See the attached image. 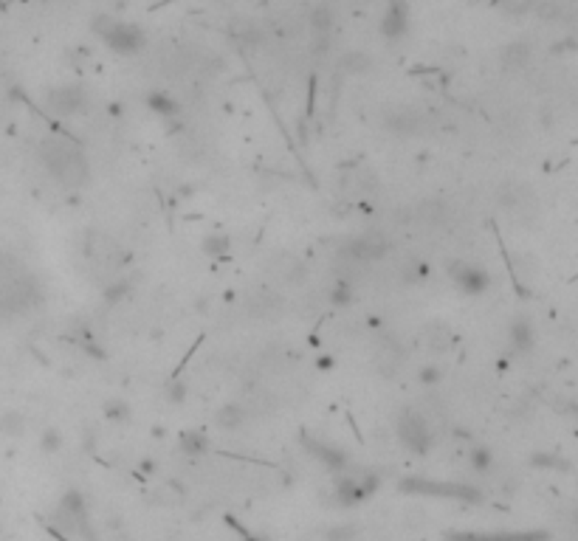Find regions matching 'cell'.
Segmentation results:
<instances>
[{
  "mask_svg": "<svg viewBox=\"0 0 578 541\" xmlns=\"http://www.w3.org/2000/svg\"><path fill=\"white\" fill-rule=\"evenodd\" d=\"M37 161L40 167L65 189H82L90 184V161L82 152L79 144L63 138V136H45L37 144Z\"/></svg>",
  "mask_w": 578,
  "mask_h": 541,
  "instance_id": "1",
  "label": "cell"
},
{
  "mask_svg": "<svg viewBox=\"0 0 578 541\" xmlns=\"http://www.w3.org/2000/svg\"><path fill=\"white\" fill-rule=\"evenodd\" d=\"M40 302V285L31 270L15 259L0 254V313L20 316Z\"/></svg>",
  "mask_w": 578,
  "mask_h": 541,
  "instance_id": "2",
  "label": "cell"
},
{
  "mask_svg": "<svg viewBox=\"0 0 578 541\" xmlns=\"http://www.w3.org/2000/svg\"><path fill=\"white\" fill-rule=\"evenodd\" d=\"M90 29L113 54H122V57H133V54L144 51V45H147L144 29H138L136 23H122L111 15H96Z\"/></svg>",
  "mask_w": 578,
  "mask_h": 541,
  "instance_id": "3",
  "label": "cell"
},
{
  "mask_svg": "<svg viewBox=\"0 0 578 541\" xmlns=\"http://www.w3.org/2000/svg\"><path fill=\"white\" fill-rule=\"evenodd\" d=\"M395 435H398V443L409 454H417V457H426L435 446V435H432L429 420L412 406H403L395 414Z\"/></svg>",
  "mask_w": 578,
  "mask_h": 541,
  "instance_id": "4",
  "label": "cell"
},
{
  "mask_svg": "<svg viewBox=\"0 0 578 541\" xmlns=\"http://www.w3.org/2000/svg\"><path fill=\"white\" fill-rule=\"evenodd\" d=\"M497 203L516 223H533L539 218V195L531 184L505 181L497 192Z\"/></svg>",
  "mask_w": 578,
  "mask_h": 541,
  "instance_id": "5",
  "label": "cell"
},
{
  "mask_svg": "<svg viewBox=\"0 0 578 541\" xmlns=\"http://www.w3.org/2000/svg\"><path fill=\"white\" fill-rule=\"evenodd\" d=\"M398 488L403 494H412V496H432V499H457V502H471L477 505L483 502V494L477 488H471L465 482H437V479H417V476H409V479H401Z\"/></svg>",
  "mask_w": 578,
  "mask_h": 541,
  "instance_id": "6",
  "label": "cell"
},
{
  "mask_svg": "<svg viewBox=\"0 0 578 541\" xmlns=\"http://www.w3.org/2000/svg\"><path fill=\"white\" fill-rule=\"evenodd\" d=\"M378 122L390 136H398V138H417L426 130L424 113L412 104H387L378 116Z\"/></svg>",
  "mask_w": 578,
  "mask_h": 541,
  "instance_id": "7",
  "label": "cell"
},
{
  "mask_svg": "<svg viewBox=\"0 0 578 541\" xmlns=\"http://www.w3.org/2000/svg\"><path fill=\"white\" fill-rule=\"evenodd\" d=\"M45 107L48 113H54L60 119H74V116H82L88 107H90V96L85 90V85H57L45 93Z\"/></svg>",
  "mask_w": 578,
  "mask_h": 541,
  "instance_id": "8",
  "label": "cell"
},
{
  "mask_svg": "<svg viewBox=\"0 0 578 541\" xmlns=\"http://www.w3.org/2000/svg\"><path fill=\"white\" fill-rule=\"evenodd\" d=\"M285 307H288L285 296L274 288H266V285H257V288L246 291V296H243V310L254 321H277L285 316Z\"/></svg>",
  "mask_w": 578,
  "mask_h": 541,
  "instance_id": "9",
  "label": "cell"
},
{
  "mask_svg": "<svg viewBox=\"0 0 578 541\" xmlns=\"http://www.w3.org/2000/svg\"><path fill=\"white\" fill-rule=\"evenodd\" d=\"M378 491V476L376 474H353L350 468L344 474H336V485H333V496L339 499L342 508H353L364 499H370Z\"/></svg>",
  "mask_w": 578,
  "mask_h": 541,
  "instance_id": "10",
  "label": "cell"
},
{
  "mask_svg": "<svg viewBox=\"0 0 578 541\" xmlns=\"http://www.w3.org/2000/svg\"><path fill=\"white\" fill-rule=\"evenodd\" d=\"M387 254H390V240L381 232H367V234L350 237L339 248V257L344 262H350V265H355V262H378Z\"/></svg>",
  "mask_w": 578,
  "mask_h": 541,
  "instance_id": "11",
  "label": "cell"
},
{
  "mask_svg": "<svg viewBox=\"0 0 578 541\" xmlns=\"http://www.w3.org/2000/svg\"><path fill=\"white\" fill-rule=\"evenodd\" d=\"M449 277H451L454 288L465 296H483L491 288V274L480 262H471V259H451Z\"/></svg>",
  "mask_w": 578,
  "mask_h": 541,
  "instance_id": "12",
  "label": "cell"
},
{
  "mask_svg": "<svg viewBox=\"0 0 578 541\" xmlns=\"http://www.w3.org/2000/svg\"><path fill=\"white\" fill-rule=\"evenodd\" d=\"M268 270H271V277L285 288H302L307 282V265L302 262V257H296L291 251L274 254L271 262H268Z\"/></svg>",
  "mask_w": 578,
  "mask_h": 541,
  "instance_id": "13",
  "label": "cell"
},
{
  "mask_svg": "<svg viewBox=\"0 0 578 541\" xmlns=\"http://www.w3.org/2000/svg\"><path fill=\"white\" fill-rule=\"evenodd\" d=\"M406 361V350L401 347V341H395L392 336H381L373 347V364L378 369L381 378H395L401 372Z\"/></svg>",
  "mask_w": 578,
  "mask_h": 541,
  "instance_id": "14",
  "label": "cell"
},
{
  "mask_svg": "<svg viewBox=\"0 0 578 541\" xmlns=\"http://www.w3.org/2000/svg\"><path fill=\"white\" fill-rule=\"evenodd\" d=\"M302 446L307 449L310 457H316L330 474H344L350 468L347 451H342L339 446H333L328 440H319V437H313V435H302Z\"/></svg>",
  "mask_w": 578,
  "mask_h": 541,
  "instance_id": "15",
  "label": "cell"
},
{
  "mask_svg": "<svg viewBox=\"0 0 578 541\" xmlns=\"http://www.w3.org/2000/svg\"><path fill=\"white\" fill-rule=\"evenodd\" d=\"M531 63H533V48L524 40L505 42L502 51H499V68L505 74H522V71L531 68Z\"/></svg>",
  "mask_w": 578,
  "mask_h": 541,
  "instance_id": "16",
  "label": "cell"
},
{
  "mask_svg": "<svg viewBox=\"0 0 578 541\" xmlns=\"http://www.w3.org/2000/svg\"><path fill=\"white\" fill-rule=\"evenodd\" d=\"M449 541H547L545 530H499V533H449Z\"/></svg>",
  "mask_w": 578,
  "mask_h": 541,
  "instance_id": "17",
  "label": "cell"
},
{
  "mask_svg": "<svg viewBox=\"0 0 578 541\" xmlns=\"http://www.w3.org/2000/svg\"><path fill=\"white\" fill-rule=\"evenodd\" d=\"M415 220L424 226V229H443L451 223V206L440 197H429V200H420L415 206Z\"/></svg>",
  "mask_w": 578,
  "mask_h": 541,
  "instance_id": "18",
  "label": "cell"
},
{
  "mask_svg": "<svg viewBox=\"0 0 578 541\" xmlns=\"http://www.w3.org/2000/svg\"><path fill=\"white\" fill-rule=\"evenodd\" d=\"M508 341H511L513 355H528V353H533V347H536V328H533V321L524 318V316H516L508 324Z\"/></svg>",
  "mask_w": 578,
  "mask_h": 541,
  "instance_id": "19",
  "label": "cell"
},
{
  "mask_svg": "<svg viewBox=\"0 0 578 541\" xmlns=\"http://www.w3.org/2000/svg\"><path fill=\"white\" fill-rule=\"evenodd\" d=\"M409 31V6L406 0H390V6L381 17V34L387 40H401Z\"/></svg>",
  "mask_w": 578,
  "mask_h": 541,
  "instance_id": "20",
  "label": "cell"
},
{
  "mask_svg": "<svg viewBox=\"0 0 578 541\" xmlns=\"http://www.w3.org/2000/svg\"><path fill=\"white\" fill-rule=\"evenodd\" d=\"M248 406H243V403H223L215 414H212V423H215V428H220V431H240L246 423H248Z\"/></svg>",
  "mask_w": 578,
  "mask_h": 541,
  "instance_id": "21",
  "label": "cell"
},
{
  "mask_svg": "<svg viewBox=\"0 0 578 541\" xmlns=\"http://www.w3.org/2000/svg\"><path fill=\"white\" fill-rule=\"evenodd\" d=\"M307 29L313 31V37H330L333 26H336V9L330 3H316L307 12Z\"/></svg>",
  "mask_w": 578,
  "mask_h": 541,
  "instance_id": "22",
  "label": "cell"
},
{
  "mask_svg": "<svg viewBox=\"0 0 578 541\" xmlns=\"http://www.w3.org/2000/svg\"><path fill=\"white\" fill-rule=\"evenodd\" d=\"M531 465L533 468H545V471H559V474H570L572 471V460L564 457L561 451H536V454H531Z\"/></svg>",
  "mask_w": 578,
  "mask_h": 541,
  "instance_id": "23",
  "label": "cell"
},
{
  "mask_svg": "<svg viewBox=\"0 0 578 541\" xmlns=\"http://www.w3.org/2000/svg\"><path fill=\"white\" fill-rule=\"evenodd\" d=\"M200 251L209 257V259H223L232 254V237L226 232H212L200 240Z\"/></svg>",
  "mask_w": 578,
  "mask_h": 541,
  "instance_id": "24",
  "label": "cell"
},
{
  "mask_svg": "<svg viewBox=\"0 0 578 541\" xmlns=\"http://www.w3.org/2000/svg\"><path fill=\"white\" fill-rule=\"evenodd\" d=\"M178 449L186 457H200V454L209 451V437L203 435V431H198V428H186V431H181V435H178Z\"/></svg>",
  "mask_w": 578,
  "mask_h": 541,
  "instance_id": "25",
  "label": "cell"
},
{
  "mask_svg": "<svg viewBox=\"0 0 578 541\" xmlns=\"http://www.w3.org/2000/svg\"><path fill=\"white\" fill-rule=\"evenodd\" d=\"M339 68L347 74V76H361V74H370L373 71V57L367 51H347Z\"/></svg>",
  "mask_w": 578,
  "mask_h": 541,
  "instance_id": "26",
  "label": "cell"
},
{
  "mask_svg": "<svg viewBox=\"0 0 578 541\" xmlns=\"http://www.w3.org/2000/svg\"><path fill=\"white\" fill-rule=\"evenodd\" d=\"M328 302H330V307H336V310L350 307V305L355 302V288H353V282H350L347 277H339V280L328 288Z\"/></svg>",
  "mask_w": 578,
  "mask_h": 541,
  "instance_id": "27",
  "label": "cell"
},
{
  "mask_svg": "<svg viewBox=\"0 0 578 541\" xmlns=\"http://www.w3.org/2000/svg\"><path fill=\"white\" fill-rule=\"evenodd\" d=\"M147 107L155 113V116H164V119H170V116H178L181 113V107H178V102L172 99V96H167L164 90H152L150 96H147Z\"/></svg>",
  "mask_w": 578,
  "mask_h": 541,
  "instance_id": "28",
  "label": "cell"
},
{
  "mask_svg": "<svg viewBox=\"0 0 578 541\" xmlns=\"http://www.w3.org/2000/svg\"><path fill=\"white\" fill-rule=\"evenodd\" d=\"M102 414L108 417L111 423H130L133 409H130V403L125 398H111V401L102 403Z\"/></svg>",
  "mask_w": 578,
  "mask_h": 541,
  "instance_id": "29",
  "label": "cell"
},
{
  "mask_svg": "<svg viewBox=\"0 0 578 541\" xmlns=\"http://www.w3.org/2000/svg\"><path fill=\"white\" fill-rule=\"evenodd\" d=\"M26 414L23 412H0V435H9V437H20L23 431H26Z\"/></svg>",
  "mask_w": 578,
  "mask_h": 541,
  "instance_id": "30",
  "label": "cell"
},
{
  "mask_svg": "<svg viewBox=\"0 0 578 541\" xmlns=\"http://www.w3.org/2000/svg\"><path fill=\"white\" fill-rule=\"evenodd\" d=\"M468 465L477 474H491L494 471V451L488 446H474L468 451Z\"/></svg>",
  "mask_w": 578,
  "mask_h": 541,
  "instance_id": "31",
  "label": "cell"
},
{
  "mask_svg": "<svg viewBox=\"0 0 578 541\" xmlns=\"http://www.w3.org/2000/svg\"><path fill=\"white\" fill-rule=\"evenodd\" d=\"M449 339H451V333H449L446 324H440V321L429 324V328L424 330V341H426L432 350H446V347H449Z\"/></svg>",
  "mask_w": 578,
  "mask_h": 541,
  "instance_id": "32",
  "label": "cell"
},
{
  "mask_svg": "<svg viewBox=\"0 0 578 541\" xmlns=\"http://www.w3.org/2000/svg\"><path fill=\"white\" fill-rule=\"evenodd\" d=\"M130 296V282L127 280H113V282H108L104 285V291H102V299L108 302V305H119V302H125Z\"/></svg>",
  "mask_w": 578,
  "mask_h": 541,
  "instance_id": "33",
  "label": "cell"
},
{
  "mask_svg": "<svg viewBox=\"0 0 578 541\" xmlns=\"http://www.w3.org/2000/svg\"><path fill=\"white\" fill-rule=\"evenodd\" d=\"M443 378H446V372H443V366H437V364H424V366L417 369V384H420V387L435 389V387L443 384Z\"/></svg>",
  "mask_w": 578,
  "mask_h": 541,
  "instance_id": "34",
  "label": "cell"
},
{
  "mask_svg": "<svg viewBox=\"0 0 578 541\" xmlns=\"http://www.w3.org/2000/svg\"><path fill=\"white\" fill-rule=\"evenodd\" d=\"M497 6L502 15L508 17H524V15H531L533 6H536V0H497Z\"/></svg>",
  "mask_w": 578,
  "mask_h": 541,
  "instance_id": "35",
  "label": "cell"
},
{
  "mask_svg": "<svg viewBox=\"0 0 578 541\" xmlns=\"http://www.w3.org/2000/svg\"><path fill=\"white\" fill-rule=\"evenodd\" d=\"M40 449H42V454H57V451L63 449V435H60V428H54V426L42 428V435H40Z\"/></svg>",
  "mask_w": 578,
  "mask_h": 541,
  "instance_id": "36",
  "label": "cell"
},
{
  "mask_svg": "<svg viewBox=\"0 0 578 541\" xmlns=\"http://www.w3.org/2000/svg\"><path fill=\"white\" fill-rule=\"evenodd\" d=\"M234 34H237L246 45H259V42H262V31H259L254 23H248V20H237Z\"/></svg>",
  "mask_w": 578,
  "mask_h": 541,
  "instance_id": "37",
  "label": "cell"
},
{
  "mask_svg": "<svg viewBox=\"0 0 578 541\" xmlns=\"http://www.w3.org/2000/svg\"><path fill=\"white\" fill-rule=\"evenodd\" d=\"M164 398H167L172 406H181V403L189 398V387H186L184 381H178V378H175V381H170V384L164 387Z\"/></svg>",
  "mask_w": 578,
  "mask_h": 541,
  "instance_id": "38",
  "label": "cell"
},
{
  "mask_svg": "<svg viewBox=\"0 0 578 541\" xmlns=\"http://www.w3.org/2000/svg\"><path fill=\"white\" fill-rule=\"evenodd\" d=\"M328 541H358V527L353 524H339L328 530Z\"/></svg>",
  "mask_w": 578,
  "mask_h": 541,
  "instance_id": "39",
  "label": "cell"
},
{
  "mask_svg": "<svg viewBox=\"0 0 578 541\" xmlns=\"http://www.w3.org/2000/svg\"><path fill=\"white\" fill-rule=\"evenodd\" d=\"M316 366H319V369H333V358H330V355H319V358H316Z\"/></svg>",
  "mask_w": 578,
  "mask_h": 541,
  "instance_id": "40",
  "label": "cell"
},
{
  "mask_svg": "<svg viewBox=\"0 0 578 541\" xmlns=\"http://www.w3.org/2000/svg\"><path fill=\"white\" fill-rule=\"evenodd\" d=\"M141 471H144V474H152V471H155V462H152V460H144V462H141Z\"/></svg>",
  "mask_w": 578,
  "mask_h": 541,
  "instance_id": "41",
  "label": "cell"
},
{
  "mask_svg": "<svg viewBox=\"0 0 578 541\" xmlns=\"http://www.w3.org/2000/svg\"><path fill=\"white\" fill-rule=\"evenodd\" d=\"M3 530H6V524H3V519H0V538H3Z\"/></svg>",
  "mask_w": 578,
  "mask_h": 541,
  "instance_id": "42",
  "label": "cell"
},
{
  "mask_svg": "<svg viewBox=\"0 0 578 541\" xmlns=\"http://www.w3.org/2000/svg\"><path fill=\"white\" fill-rule=\"evenodd\" d=\"M353 3H361L364 6V3H370V0H353Z\"/></svg>",
  "mask_w": 578,
  "mask_h": 541,
  "instance_id": "43",
  "label": "cell"
},
{
  "mask_svg": "<svg viewBox=\"0 0 578 541\" xmlns=\"http://www.w3.org/2000/svg\"><path fill=\"white\" fill-rule=\"evenodd\" d=\"M40 3H54V0H40Z\"/></svg>",
  "mask_w": 578,
  "mask_h": 541,
  "instance_id": "44",
  "label": "cell"
}]
</instances>
